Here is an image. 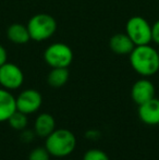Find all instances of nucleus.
<instances>
[{"instance_id":"nucleus-16","label":"nucleus","mask_w":159,"mask_h":160,"mask_svg":"<svg viewBox=\"0 0 159 160\" xmlns=\"http://www.w3.org/2000/svg\"><path fill=\"white\" fill-rule=\"evenodd\" d=\"M83 160H109V157L100 149H89L85 152Z\"/></svg>"},{"instance_id":"nucleus-7","label":"nucleus","mask_w":159,"mask_h":160,"mask_svg":"<svg viewBox=\"0 0 159 160\" xmlns=\"http://www.w3.org/2000/svg\"><path fill=\"white\" fill-rule=\"evenodd\" d=\"M17 110L25 114H32L40 108L42 102V97L36 89H25L15 98Z\"/></svg>"},{"instance_id":"nucleus-15","label":"nucleus","mask_w":159,"mask_h":160,"mask_svg":"<svg viewBox=\"0 0 159 160\" xmlns=\"http://www.w3.org/2000/svg\"><path fill=\"white\" fill-rule=\"evenodd\" d=\"M8 122H9V124H10V127L12 128H14V130L24 131L25 128L27 127V123H28L27 114L17 110V111L13 112L12 116L9 118Z\"/></svg>"},{"instance_id":"nucleus-21","label":"nucleus","mask_w":159,"mask_h":160,"mask_svg":"<svg viewBox=\"0 0 159 160\" xmlns=\"http://www.w3.org/2000/svg\"><path fill=\"white\" fill-rule=\"evenodd\" d=\"M158 55H159V50H158Z\"/></svg>"},{"instance_id":"nucleus-8","label":"nucleus","mask_w":159,"mask_h":160,"mask_svg":"<svg viewBox=\"0 0 159 160\" xmlns=\"http://www.w3.org/2000/svg\"><path fill=\"white\" fill-rule=\"evenodd\" d=\"M131 97L136 105H142L155 98V86L149 80L142 78L134 83L131 89Z\"/></svg>"},{"instance_id":"nucleus-14","label":"nucleus","mask_w":159,"mask_h":160,"mask_svg":"<svg viewBox=\"0 0 159 160\" xmlns=\"http://www.w3.org/2000/svg\"><path fill=\"white\" fill-rule=\"evenodd\" d=\"M69 76H70V73H69L68 68H52L51 71L49 72L47 81L51 87L59 88L66 85L69 80Z\"/></svg>"},{"instance_id":"nucleus-9","label":"nucleus","mask_w":159,"mask_h":160,"mask_svg":"<svg viewBox=\"0 0 159 160\" xmlns=\"http://www.w3.org/2000/svg\"><path fill=\"white\" fill-rule=\"evenodd\" d=\"M138 117L147 125L159 124V99L153 98L138 106Z\"/></svg>"},{"instance_id":"nucleus-5","label":"nucleus","mask_w":159,"mask_h":160,"mask_svg":"<svg viewBox=\"0 0 159 160\" xmlns=\"http://www.w3.org/2000/svg\"><path fill=\"white\" fill-rule=\"evenodd\" d=\"M44 59L51 68H68L73 61V51L63 42H55L46 48Z\"/></svg>"},{"instance_id":"nucleus-10","label":"nucleus","mask_w":159,"mask_h":160,"mask_svg":"<svg viewBox=\"0 0 159 160\" xmlns=\"http://www.w3.org/2000/svg\"><path fill=\"white\" fill-rule=\"evenodd\" d=\"M109 47L112 52L119 56L130 55L134 49L135 45L127 36V33H118L115 34L109 40Z\"/></svg>"},{"instance_id":"nucleus-4","label":"nucleus","mask_w":159,"mask_h":160,"mask_svg":"<svg viewBox=\"0 0 159 160\" xmlns=\"http://www.w3.org/2000/svg\"><path fill=\"white\" fill-rule=\"evenodd\" d=\"M125 33L135 46L148 45L152 42V25L140 15L130 18L127 22Z\"/></svg>"},{"instance_id":"nucleus-2","label":"nucleus","mask_w":159,"mask_h":160,"mask_svg":"<svg viewBox=\"0 0 159 160\" xmlns=\"http://www.w3.org/2000/svg\"><path fill=\"white\" fill-rule=\"evenodd\" d=\"M77 146V138L71 131L67 128L55 130L46 137L45 148L53 157L63 158L72 154Z\"/></svg>"},{"instance_id":"nucleus-3","label":"nucleus","mask_w":159,"mask_h":160,"mask_svg":"<svg viewBox=\"0 0 159 160\" xmlns=\"http://www.w3.org/2000/svg\"><path fill=\"white\" fill-rule=\"evenodd\" d=\"M27 30L31 39L42 42L49 39L57 30V22L55 18L47 13H38L33 15L27 23Z\"/></svg>"},{"instance_id":"nucleus-18","label":"nucleus","mask_w":159,"mask_h":160,"mask_svg":"<svg viewBox=\"0 0 159 160\" xmlns=\"http://www.w3.org/2000/svg\"><path fill=\"white\" fill-rule=\"evenodd\" d=\"M152 40L159 45V20L152 25Z\"/></svg>"},{"instance_id":"nucleus-11","label":"nucleus","mask_w":159,"mask_h":160,"mask_svg":"<svg viewBox=\"0 0 159 160\" xmlns=\"http://www.w3.org/2000/svg\"><path fill=\"white\" fill-rule=\"evenodd\" d=\"M17 111V101L12 94L6 88H0V122L8 121Z\"/></svg>"},{"instance_id":"nucleus-6","label":"nucleus","mask_w":159,"mask_h":160,"mask_svg":"<svg viewBox=\"0 0 159 160\" xmlns=\"http://www.w3.org/2000/svg\"><path fill=\"white\" fill-rule=\"evenodd\" d=\"M24 74L14 63L6 62L0 67V85L8 91H13L23 84Z\"/></svg>"},{"instance_id":"nucleus-20","label":"nucleus","mask_w":159,"mask_h":160,"mask_svg":"<svg viewBox=\"0 0 159 160\" xmlns=\"http://www.w3.org/2000/svg\"><path fill=\"white\" fill-rule=\"evenodd\" d=\"M33 135H34V134H33L31 131H24L21 137H22V139H24V142H27V143H28V142L32 141L33 137H34Z\"/></svg>"},{"instance_id":"nucleus-1","label":"nucleus","mask_w":159,"mask_h":160,"mask_svg":"<svg viewBox=\"0 0 159 160\" xmlns=\"http://www.w3.org/2000/svg\"><path fill=\"white\" fill-rule=\"evenodd\" d=\"M130 62L136 73L142 76H152L159 71L158 50L148 45L135 46L130 53Z\"/></svg>"},{"instance_id":"nucleus-19","label":"nucleus","mask_w":159,"mask_h":160,"mask_svg":"<svg viewBox=\"0 0 159 160\" xmlns=\"http://www.w3.org/2000/svg\"><path fill=\"white\" fill-rule=\"evenodd\" d=\"M7 59H8L7 50L4 49V47H2L1 45H0V67L6 63V62H7Z\"/></svg>"},{"instance_id":"nucleus-17","label":"nucleus","mask_w":159,"mask_h":160,"mask_svg":"<svg viewBox=\"0 0 159 160\" xmlns=\"http://www.w3.org/2000/svg\"><path fill=\"white\" fill-rule=\"evenodd\" d=\"M50 154L44 147L34 148L28 155V160H49Z\"/></svg>"},{"instance_id":"nucleus-13","label":"nucleus","mask_w":159,"mask_h":160,"mask_svg":"<svg viewBox=\"0 0 159 160\" xmlns=\"http://www.w3.org/2000/svg\"><path fill=\"white\" fill-rule=\"evenodd\" d=\"M7 36H8L9 40H11L13 44L17 45L26 44L31 39L27 26L20 23L11 24L7 30Z\"/></svg>"},{"instance_id":"nucleus-12","label":"nucleus","mask_w":159,"mask_h":160,"mask_svg":"<svg viewBox=\"0 0 159 160\" xmlns=\"http://www.w3.org/2000/svg\"><path fill=\"white\" fill-rule=\"evenodd\" d=\"M56 130V121L49 113H42L35 120L34 131L39 137H47Z\"/></svg>"}]
</instances>
